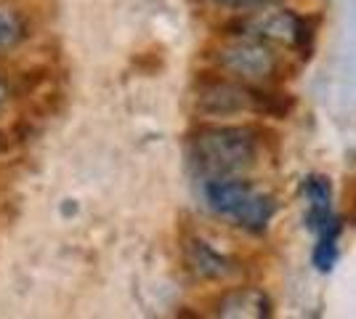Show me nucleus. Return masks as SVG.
Wrapping results in <instances>:
<instances>
[{"label": "nucleus", "instance_id": "7", "mask_svg": "<svg viewBox=\"0 0 356 319\" xmlns=\"http://www.w3.org/2000/svg\"><path fill=\"white\" fill-rule=\"evenodd\" d=\"M186 266L202 279H218L232 272L229 261L218 250H213L205 240H189L186 243Z\"/></svg>", "mask_w": 356, "mask_h": 319}, {"label": "nucleus", "instance_id": "6", "mask_svg": "<svg viewBox=\"0 0 356 319\" xmlns=\"http://www.w3.org/2000/svg\"><path fill=\"white\" fill-rule=\"evenodd\" d=\"M303 195L309 199V227L314 231H322L325 227H330L335 218H332V186L327 176H309L303 181Z\"/></svg>", "mask_w": 356, "mask_h": 319}, {"label": "nucleus", "instance_id": "12", "mask_svg": "<svg viewBox=\"0 0 356 319\" xmlns=\"http://www.w3.org/2000/svg\"><path fill=\"white\" fill-rule=\"evenodd\" d=\"M0 138H3V133H0ZM0 147H3V141H0Z\"/></svg>", "mask_w": 356, "mask_h": 319}, {"label": "nucleus", "instance_id": "5", "mask_svg": "<svg viewBox=\"0 0 356 319\" xmlns=\"http://www.w3.org/2000/svg\"><path fill=\"white\" fill-rule=\"evenodd\" d=\"M232 35H248L258 38L268 46L298 48L306 40V22L290 8H268L261 6V11L250 16H242L239 22L232 24Z\"/></svg>", "mask_w": 356, "mask_h": 319}, {"label": "nucleus", "instance_id": "11", "mask_svg": "<svg viewBox=\"0 0 356 319\" xmlns=\"http://www.w3.org/2000/svg\"><path fill=\"white\" fill-rule=\"evenodd\" d=\"M213 3L226 8H261V6H271L274 0H213Z\"/></svg>", "mask_w": 356, "mask_h": 319}, {"label": "nucleus", "instance_id": "2", "mask_svg": "<svg viewBox=\"0 0 356 319\" xmlns=\"http://www.w3.org/2000/svg\"><path fill=\"white\" fill-rule=\"evenodd\" d=\"M205 199L213 211L248 231H264L274 218L277 205L266 192L242 179H210L205 181Z\"/></svg>", "mask_w": 356, "mask_h": 319}, {"label": "nucleus", "instance_id": "3", "mask_svg": "<svg viewBox=\"0 0 356 319\" xmlns=\"http://www.w3.org/2000/svg\"><path fill=\"white\" fill-rule=\"evenodd\" d=\"M197 106L200 112L213 117H232L242 112H264V115H280L282 104L274 93L261 91L252 83L242 80H210L202 83L197 91Z\"/></svg>", "mask_w": 356, "mask_h": 319}, {"label": "nucleus", "instance_id": "1", "mask_svg": "<svg viewBox=\"0 0 356 319\" xmlns=\"http://www.w3.org/2000/svg\"><path fill=\"white\" fill-rule=\"evenodd\" d=\"M189 157L205 181L237 179L258 165L261 138L248 125H210L192 136Z\"/></svg>", "mask_w": 356, "mask_h": 319}, {"label": "nucleus", "instance_id": "4", "mask_svg": "<svg viewBox=\"0 0 356 319\" xmlns=\"http://www.w3.org/2000/svg\"><path fill=\"white\" fill-rule=\"evenodd\" d=\"M216 61L223 72L252 85L268 83L280 72V56L274 54V46L248 35H232V40L218 48Z\"/></svg>", "mask_w": 356, "mask_h": 319}, {"label": "nucleus", "instance_id": "10", "mask_svg": "<svg viewBox=\"0 0 356 319\" xmlns=\"http://www.w3.org/2000/svg\"><path fill=\"white\" fill-rule=\"evenodd\" d=\"M24 38V24L22 19L11 11H0V51L14 48Z\"/></svg>", "mask_w": 356, "mask_h": 319}, {"label": "nucleus", "instance_id": "9", "mask_svg": "<svg viewBox=\"0 0 356 319\" xmlns=\"http://www.w3.org/2000/svg\"><path fill=\"white\" fill-rule=\"evenodd\" d=\"M338 234H341V224L332 221L330 227H325L319 231V245L314 250V266L319 272H330L338 261Z\"/></svg>", "mask_w": 356, "mask_h": 319}, {"label": "nucleus", "instance_id": "8", "mask_svg": "<svg viewBox=\"0 0 356 319\" xmlns=\"http://www.w3.org/2000/svg\"><path fill=\"white\" fill-rule=\"evenodd\" d=\"M221 317H268V298L261 290L239 288L218 301Z\"/></svg>", "mask_w": 356, "mask_h": 319}]
</instances>
